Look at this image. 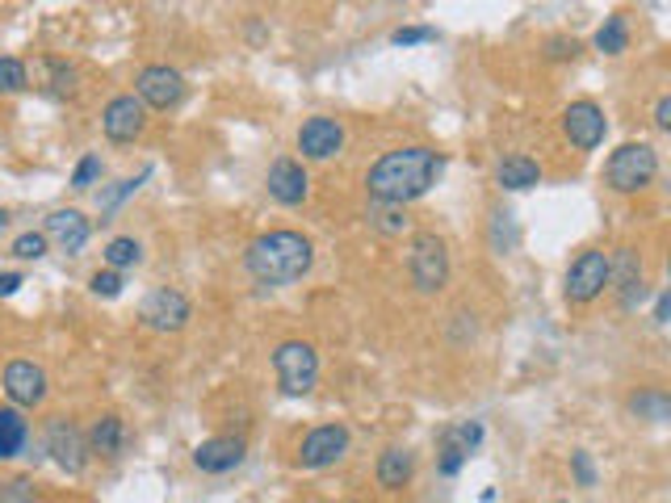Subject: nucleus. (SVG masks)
<instances>
[{"mask_svg":"<svg viewBox=\"0 0 671 503\" xmlns=\"http://www.w3.org/2000/svg\"><path fill=\"white\" fill-rule=\"evenodd\" d=\"M446 172V156L437 147H424V143H412V147H399V152H386L370 177H365V193L378 202V206H408L424 197L428 189L437 185V177Z\"/></svg>","mask_w":671,"mask_h":503,"instance_id":"nucleus-1","label":"nucleus"},{"mask_svg":"<svg viewBox=\"0 0 671 503\" xmlns=\"http://www.w3.org/2000/svg\"><path fill=\"white\" fill-rule=\"evenodd\" d=\"M315 265V248L298 231H264L244 248V269L260 285H294Z\"/></svg>","mask_w":671,"mask_h":503,"instance_id":"nucleus-2","label":"nucleus"},{"mask_svg":"<svg viewBox=\"0 0 671 503\" xmlns=\"http://www.w3.org/2000/svg\"><path fill=\"white\" fill-rule=\"evenodd\" d=\"M659 177V152L650 143H621L605 164V185L612 193H642Z\"/></svg>","mask_w":671,"mask_h":503,"instance_id":"nucleus-3","label":"nucleus"},{"mask_svg":"<svg viewBox=\"0 0 671 503\" xmlns=\"http://www.w3.org/2000/svg\"><path fill=\"white\" fill-rule=\"evenodd\" d=\"M273 374H278L282 395H289V399L311 395L315 382H320V352H315V345H307V340H282V345L273 348Z\"/></svg>","mask_w":671,"mask_h":503,"instance_id":"nucleus-4","label":"nucleus"},{"mask_svg":"<svg viewBox=\"0 0 671 503\" xmlns=\"http://www.w3.org/2000/svg\"><path fill=\"white\" fill-rule=\"evenodd\" d=\"M408 273H412V285H416L420 294H441L449 282L446 240L433 235V231L412 235V248H408Z\"/></svg>","mask_w":671,"mask_h":503,"instance_id":"nucleus-5","label":"nucleus"},{"mask_svg":"<svg viewBox=\"0 0 671 503\" xmlns=\"http://www.w3.org/2000/svg\"><path fill=\"white\" fill-rule=\"evenodd\" d=\"M605 289H608V252H601V248L579 252L576 260H571V269H567V285H563L567 302L588 307V302H596Z\"/></svg>","mask_w":671,"mask_h":503,"instance_id":"nucleus-6","label":"nucleus"},{"mask_svg":"<svg viewBox=\"0 0 671 503\" xmlns=\"http://www.w3.org/2000/svg\"><path fill=\"white\" fill-rule=\"evenodd\" d=\"M193 319V307L190 298L181 294V289H168V285H160V289H152L143 302H139V323L147 327V332H181L185 323Z\"/></svg>","mask_w":671,"mask_h":503,"instance_id":"nucleus-7","label":"nucleus"},{"mask_svg":"<svg viewBox=\"0 0 671 503\" xmlns=\"http://www.w3.org/2000/svg\"><path fill=\"white\" fill-rule=\"evenodd\" d=\"M134 96L143 101V109H172L185 96V76L168 63H147L134 76Z\"/></svg>","mask_w":671,"mask_h":503,"instance_id":"nucleus-8","label":"nucleus"},{"mask_svg":"<svg viewBox=\"0 0 671 503\" xmlns=\"http://www.w3.org/2000/svg\"><path fill=\"white\" fill-rule=\"evenodd\" d=\"M349 453V428L345 424H323L311 428L298 444V466L302 470H327Z\"/></svg>","mask_w":671,"mask_h":503,"instance_id":"nucleus-9","label":"nucleus"},{"mask_svg":"<svg viewBox=\"0 0 671 503\" xmlns=\"http://www.w3.org/2000/svg\"><path fill=\"white\" fill-rule=\"evenodd\" d=\"M101 130L109 143H134L147 130V109L134 93H118L105 101L101 109Z\"/></svg>","mask_w":671,"mask_h":503,"instance_id":"nucleus-10","label":"nucleus"},{"mask_svg":"<svg viewBox=\"0 0 671 503\" xmlns=\"http://www.w3.org/2000/svg\"><path fill=\"white\" fill-rule=\"evenodd\" d=\"M0 386H4L9 403H13L17 411L22 408H42V403H47V390H51L47 370H42V365H34V361H9V365H4V374H0Z\"/></svg>","mask_w":671,"mask_h":503,"instance_id":"nucleus-11","label":"nucleus"},{"mask_svg":"<svg viewBox=\"0 0 671 503\" xmlns=\"http://www.w3.org/2000/svg\"><path fill=\"white\" fill-rule=\"evenodd\" d=\"M47 453H51V462L64 474H85V466H89L85 433H80L72 420H64V415H55V420L47 424Z\"/></svg>","mask_w":671,"mask_h":503,"instance_id":"nucleus-12","label":"nucleus"},{"mask_svg":"<svg viewBox=\"0 0 671 503\" xmlns=\"http://www.w3.org/2000/svg\"><path fill=\"white\" fill-rule=\"evenodd\" d=\"M563 134H567V143L579 147V152H596L608 134L605 109H601L596 101H576V105H567V114H563Z\"/></svg>","mask_w":671,"mask_h":503,"instance_id":"nucleus-13","label":"nucleus"},{"mask_svg":"<svg viewBox=\"0 0 671 503\" xmlns=\"http://www.w3.org/2000/svg\"><path fill=\"white\" fill-rule=\"evenodd\" d=\"M298 152H302V159H315V164L336 159L345 152V126L336 118H323V114L307 118L298 126Z\"/></svg>","mask_w":671,"mask_h":503,"instance_id":"nucleus-14","label":"nucleus"},{"mask_svg":"<svg viewBox=\"0 0 671 503\" xmlns=\"http://www.w3.org/2000/svg\"><path fill=\"white\" fill-rule=\"evenodd\" d=\"M264 185H269V197H273V202H282V206H302L307 193H311V177H307V168L294 156H282L269 164Z\"/></svg>","mask_w":671,"mask_h":503,"instance_id":"nucleus-15","label":"nucleus"},{"mask_svg":"<svg viewBox=\"0 0 671 503\" xmlns=\"http://www.w3.org/2000/svg\"><path fill=\"white\" fill-rule=\"evenodd\" d=\"M248 457V444L244 437H210L193 449V466L202 474H231L244 466Z\"/></svg>","mask_w":671,"mask_h":503,"instance_id":"nucleus-16","label":"nucleus"},{"mask_svg":"<svg viewBox=\"0 0 671 503\" xmlns=\"http://www.w3.org/2000/svg\"><path fill=\"white\" fill-rule=\"evenodd\" d=\"M42 235H47V244L55 240V248L64 252V256H80V248L89 244V235H93V227L89 219L80 215V210H55L47 227H42Z\"/></svg>","mask_w":671,"mask_h":503,"instance_id":"nucleus-17","label":"nucleus"},{"mask_svg":"<svg viewBox=\"0 0 671 503\" xmlns=\"http://www.w3.org/2000/svg\"><path fill=\"white\" fill-rule=\"evenodd\" d=\"M85 444H89V457H105V462L122 457V449H127V424H122V415H114V411L96 415L93 424H89V433H85Z\"/></svg>","mask_w":671,"mask_h":503,"instance_id":"nucleus-18","label":"nucleus"},{"mask_svg":"<svg viewBox=\"0 0 671 503\" xmlns=\"http://www.w3.org/2000/svg\"><path fill=\"white\" fill-rule=\"evenodd\" d=\"M479 440H482V424H475V420H470V424H457V428H449L446 437H441V462H437V466H441V474H446V478H453V474L462 470V462H466V457L479 449Z\"/></svg>","mask_w":671,"mask_h":503,"instance_id":"nucleus-19","label":"nucleus"},{"mask_svg":"<svg viewBox=\"0 0 671 503\" xmlns=\"http://www.w3.org/2000/svg\"><path fill=\"white\" fill-rule=\"evenodd\" d=\"M612 282H617V289H621V307L642 302V260L634 248H621L617 252V260L608 256V285Z\"/></svg>","mask_w":671,"mask_h":503,"instance_id":"nucleus-20","label":"nucleus"},{"mask_svg":"<svg viewBox=\"0 0 671 503\" xmlns=\"http://www.w3.org/2000/svg\"><path fill=\"white\" fill-rule=\"evenodd\" d=\"M378 487L386 491H403L408 482H412V474H416V457H412V449H399V444H390L383 457H378Z\"/></svg>","mask_w":671,"mask_h":503,"instance_id":"nucleus-21","label":"nucleus"},{"mask_svg":"<svg viewBox=\"0 0 671 503\" xmlns=\"http://www.w3.org/2000/svg\"><path fill=\"white\" fill-rule=\"evenodd\" d=\"M495 185L508 189V193H520V189L542 185V164H538L533 156L500 159V168H495Z\"/></svg>","mask_w":671,"mask_h":503,"instance_id":"nucleus-22","label":"nucleus"},{"mask_svg":"<svg viewBox=\"0 0 671 503\" xmlns=\"http://www.w3.org/2000/svg\"><path fill=\"white\" fill-rule=\"evenodd\" d=\"M30 444V420L17 408H0V462L22 457Z\"/></svg>","mask_w":671,"mask_h":503,"instance_id":"nucleus-23","label":"nucleus"},{"mask_svg":"<svg viewBox=\"0 0 671 503\" xmlns=\"http://www.w3.org/2000/svg\"><path fill=\"white\" fill-rule=\"evenodd\" d=\"M105 269H114V273H127V269H134L139 260H143V244L134 240V235H114L109 244H105Z\"/></svg>","mask_w":671,"mask_h":503,"instance_id":"nucleus-24","label":"nucleus"},{"mask_svg":"<svg viewBox=\"0 0 671 503\" xmlns=\"http://www.w3.org/2000/svg\"><path fill=\"white\" fill-rule=\"evenodd\" d=\"M630 411L638 415V420H650V424H663L671 415V403L663 390H638V395H630Z\"/></svg>","mask_w":671,"mask_h":503,"instance_id":"nucleus-25","label":"nucleus"},{"mask_svg":"<svg viewBox=\"0 0 671 503\" xmlns=\"http://www.w3.org/2000/svg\"><path fill=\"white\" fill-rule=\"evenodd\" d=\"M625 47H630V26H625L621 13H612V17H605V26L596 30V51H605V55H621Z\"/></svg>","mask_w":671,"mask_h":503,"instance_id":"nucleus-26","label":"nucleus"},{"mask_svg":"<svg viewBox=\"0 0 671 503\" xmlns=\"http://www.w3.org/2000/svg\"><path fill=\"white\" fill-rule=\"evenodd\" d=\"M30 89V67L17 55H0V93H26Z\"/></svg>","mask_w":671,"mask_h":503,"instance_id":"nucleus-27","label":"nucleus"},{"mask_svg":"<svg viewBox=\"0 0 671 503\" xmlns=\"http://www.w3.org/2000/svg\"><path fill=\"white\" fill-rule=\"evenodd\" d=\"M152 177V168H143L139 177H127V181H118L114 189H105V193H96V206H101V215H114L122 202H127L130 193H139V185Z\"/></svg>","mask_w":671,"mask_h":503,"instance_id":"nucleus-28","label":"nucleus"},{"mask_svg":"<svg viewBox=\"0 0 671 503\" xmlns=\"http://www.w3.org/2000/svg\"><path fill=\"white\" fill-rule=\"evenodd\" d=\"M96 181H101V156L89 152V156H80L76 172H72V189H76V193H89Z\"/></svg>","mask_w":671,"mask_h":503,"instance_id":"nucleus-29","label":"nucleus"},{"mask_svg":"<svg viewBox=\"0 0 671 503\" xmlns=\"http://www.w3.org/2000/svg\"><path fill=\"white\" fill-rule=\"evenodd\" d=\"M9 252H13L17 260H42V256H47V235H42V231H22Z\"/></svg>","mask_w":671,"mask_h":503,"instance_id":"nucleus-30","label":"nucleus"},{"mask_svg":"<svg viewBox=\"0 0 671 503\" xmlns=\"http://www.w3.org/2000/svg\"><path fill=\"white\" fill-rule=\"evenodd\" d=\"M122 273H114V269H96L93 278H89V289H93L96 298H118L122 294Z\"/></svg>","mask_w":671,"mask_h":503,"instance_id":"nucleus-31","label":"nucleus"},{"mask_svg":"<svg viewBox=\"0 0 671 503\" xmlns=\"http://www.w3.org/2000/svg\"><path fill=\"white\" fill-rule=\"evenodd\" d=\"M433 38H437L433 26H399V30L390 34L395 47H416V42H433Z\"/></svg>","mask_w":671,"mask_h":503,"instance_id":"nucleus-32","label":"nucleus"},{"mask_svg":"<svg viewBox=\"0 0 671 503\" xmlns=\"http://www.w3.org/2000/svg\"><path fill=\"white\" fill-rule=\"evenodd\" d=\"M571 474H576L579 487H596V466H592V453H588V449H576V453H571Z\"/></svg>","mask_w":671,"mask_h":503,"instance_id":"nucleus-33","label":"nucleus"},{"mask_svg":"<svg viewBox=\"0 0 671 503\" xmlns=\"http://www.w3.org/2000/svg\"><path fill=\"white\" fill-rule=\"evenodd\" d=\"M47 72L55 80V93H72L76 89V67H67L64 60H47Z\"/></svg>","mask_w":671,"mask_h":503,"instance_id":"nucleus-34","label":"nucleus"},{"mask_svg":"<svg viewBox=\"0 0 671 503\" xmlns=\"http://www.w3.org/2000/svg\"><path fill=\"white\" fill-rule=\"evenodd\" d=\"M545 55H550V60H576L579 42L576 38H550V42H545Z\"/></svg>","mask_w":671,"mask_h":503,"instance_id":"nucleus-35","label":"nucleus"},{"mask_svg":"<svg viewBox=\"0 0 671 503\" xmlns=\"http://www.w3.org/2000/svg\"><path fill=\"white\" fill-rule=\"evenodd\" d=\"M655 126H659V130H671V96L668 93L655 101Z\"/></svg>","mask_w":671,"mask_h":503,"instance_id":"nucleus-36","label":"nucleus"},{"mask_svg":"<svg viewBox=\"0 0 671 503\" xmlns=\"http://www.w3.org/2000/svg\"><path fill=\"white\" fill-rule=\"evenodd\" d=\"M22 285H26V278H22V273H0V298H13Z\"/></svg>","mask_w":671,"mask_h":503,"instance_id":"nucleus-37","label":"nucleus"},{"mask_svg":"<svg viewBox=\"0 0 671 503\" xmlns=\"http://www.w3.org/2000/svg\"><path fill=\"white\" fill-rule=\"evenodd\" d=\"M668 314H671V298L668 294H659V302H655V323H668Z\"/></svg>","mask_w":671,"mask_h":503,"instance_id":"nucleus-38","label":"nucleus"},{"mask_svg":"<svg viewBox=\"0 0 671 503\" xmlns=\"http://www.w3.org/2000/svg\"><path fill=\"white\" fill-rule=\"evenodd\" d=\"M4 227H9V210H4V206H0V231H4Z\"/></svg>","mask_w":671,"mask_h":503,"instance_id":"nucleus-39","label":"nucleus"},{"mask_svg":"<svg viewBox=\"0 0 671 503\" xmlns=\"http://www.w3.org/2000/svg\"><path fill=\"white\" fill-rule=\"evenodd\" d=\"M307 503H327V500H307Z\"/></svg>","mask_w":671,"mask_h":503,"instance_id":"nucleus-40","label":"nucleus"},{"mask_svg":"<svg viewBox=\"0 0 671 503\" xmlns=\"http://www.w3.org/2000/svg\"><path fill=\"white\" fill-rule=\"evenodd\" d=\"M550 503H567V500H550Z\"/></svg>","mask_w":671,"mask_h":503,"instance_id":"nucleus-41","label":"nucleus"}]
</instances>
